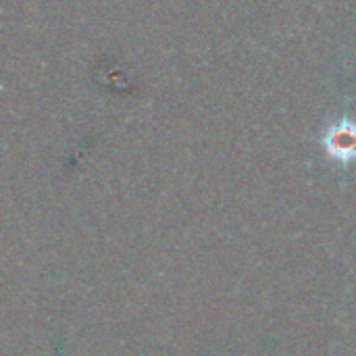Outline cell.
Listing matches in <instances>:
<instances>
[{"instance_id":"6da1fadb","label":"cell","mask_w":356,"mask_h":356,"mask_svg":"<svg viewBox=\"0 0 356 356\" xmlns=\"http://www.w3.org/2000/svg\"><path fill=\"white\" fill-rule=\"evenodd\" d=\"M327 148L330 154L340 161H350L356 156V127L350 123H344L330 131L327 136Z\"/></svg>"}]
</instances>
